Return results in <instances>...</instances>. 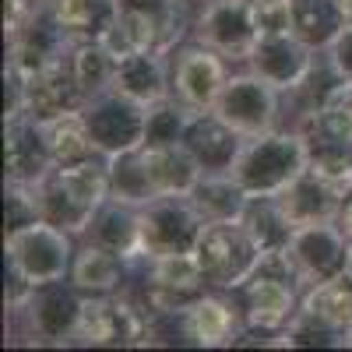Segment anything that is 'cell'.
<instances>
[{"label":"cell","instance_id":"6da1fadb","mask_svg":"<svg viewBox=\"0 0 352 352\" xmlns=\"http://www.w3.org/2000/svg\"><path fill=\"white\" fill-rule=\"evenodd\" d=\"M307 162H310V148L303 138L268 131V134H257V138L243 141L229 176L250 197H261V194H278L282 187H289L307 169Z\"/></svg>","mask_w":352,"mask_h":352},{"label":"cell","instance_id":"7a4b0ae2","mask_svg":"<svg viewBox=\"0 0 352 352\" xmlns=\"http://www.w3.org/2000/svg\"><path fill=\"white\" fill-rule=\"evenodd\" d=\"M194 257H197L208 282H215L222 289H236L257 275V268L264 264L268 254L257 247V240L250 236L243 219H229V222H204L201 226Z\"/></svg>","mask_w":352,"mask_h":352},{"label":"cell","instance_id":"3957f363","mask_svg":"<svg viewBox=\"0 0 352 352\" xmlns=\"http://www.w3.org/2000/svg\"><path fill=\"white\" fill-rule=\"evenodd\" d=\"M201 226H204V219L194 208L190 197H184V201H180V194L155 197L138 215V254L159 257V254H173V250H194Z\"/></svg>","mask_w":352,"mask_h":352},{"label":"cell","instance_id":"277c9868","mask_svg":"<svg viewBox=\"0 0 352 352\" xmlns=\"http://www.w3.org/2000/svg\"><path fill=\"white\" fill-rule=\"evenodd\" d=\"M349 250H352V240L345 236V229H331V222H317L292 232L289 247L282 250V261L289 275L317 285V282L345 275Z\"/></svg>","mask_w":352,"mask_h":352},{"label":"cell","instance_id":"5b68a950","mask_svg":"<svg viewBox=\"0 0 352 352\" xmlns=\"http://www.w3.org/2000/svg\"><path fill=\"white\" fill-rule=\"evenodd\" d=\"M8 257H11V268L21 272L32 285H53L64 278L71 261L67 232L36 219L8 232Z\"/></svg>","mask_w":352,"mask_h":352},{"label":"cell","instance_id":"8992f818","mask_svg":"<svg viewBox=\"0 0 352 352\" xmlns=\"http://www.w3.org/2000/svg\"><path fill=\"white\" fill-rule=\"evenodd\" d=\"M212 109L243 138L268 134L275 124V109H278V85H272L257 71L229 78Z\"/></svg>","mask_w":352,"mask_h":352},{"label":"cell","instance_id":"52a82bcc","mask_svg":"<svg viewBox=\"0 0 352 352\" xmlns=\"http://www.w3.org/2000/svg\"><path fill=\"white\" fill-rule=\"evenodd\" d=\"M144 113H148V106H141L113 88V92H102L92 99L85 120L99 144V152L109 159V155H120V152L144 144Z\"/></svg>","mask_w":352,"mask_h":352},{"label":"cell","instance_id":"ba28073f","mask_svg":"<svg viewBox=\"0 0 352 352\" xmlns=\"http://www.w3.org/2000/svg\"><path fill=\"white\" fill-rule=\"evenodd\" d=\"M74 338H81L85 345H134L144 342V324L138 310H131L127 303H113V300H85L78 307L74 317Z\"/></svg>","mask_w":352,"mask_h":352},{"label":"cell","instance_id":"9c48e42d","mask_svg":"<svg viewBox=\"0 0 352 352\" xmlns=\"http://www.w3.org/2000/svg\"><path fill=\"white\" fill-rule=\"evenodd\" d=\"M85 102L81 88L74 81V71L64 64H53L39 74L21 78V113L39 124H50Z\"/></svg>","mask_w":352,"mask_h":352},{"label":"cell","instance_id":"30bf717a","mask_svg":"<svg viewBox=\"0 0 352 352\" xmlns=\"http://www.w3.org/2000/svg\"><path fill=\"white\" fill-rule=\"evenodd\" d=\"M201 43L219 53L250 56L257 46V32L250 21V0H212L201 14Z\"/></svg>","mask_w":352,"mask_h":352},{"label":"cell","instance_id":"8fae6325","mask_svg":"<svg viewBox=\"0 0 352 352\" xmlns=\"http://www.w3.org/2000/svg\"><path fill=\"white\" fill-rule=\"evenodd\" d=\"M8 176L11 184H39L46 173H53V155H50V141L46 127L32 116H11L8 124Z\"/></svg>","mask_w":352,"mask_h":352},{"label":"cell","instance_id":"7c38bea8","mask_svg":"<svg viewBox=\"0 0 352 352\" xmlns=\"http://www.w3.org/2000/svg\"><path fill=\"white\" fill-rule=\"evenodd\" d=\"M243 141L247 138L232 131L215 109L212 113L194 109L190 124L184 131V144L194 152V159L201 162L204 173H229L236 155H240V148H243Z\"/></svg>","mask_w":352,"mask_h":352},{"label":"cell","instance_id":"4fadbf2b","mask_svg":"<svg viewBox=\"0 0 352 352\" xmlns=\"http://www.w3.org/2000/svg\"><path fill=\"white\" fill-rule=\"evenodd\" d=\"M226 81L222 56L212 46H194L176 60V92L190 109H212Z\"/></svg>","mask_w":352,"mask_h":352},{"label":"cell","instance_id":"5bb4252c","mask_svg":"<svg viewBox=\"0 0 352 352\" xmlns=\"http://www.w3.org/2000/svg\"><path fill=\"white\" fill-rule=\"evenodd\" d=\"M275 201H278V208L285 212V219L296 229L317 226V222H331L335 212H338V204H342V197L324 180H317V176L310 173V166L289 187H282L275 194Z\"/></svg>","mask_w":352,"mask_h":352},{"label":"cell","instance_id":"9a60e30c","mask_svg":"<svg viewBox=\"0 0 352 352\" xmlns=\"http://www.w3.org/2000/svg\"><path fill=\"white\" fill-rule=\"evenodd\" d=\"M254 71L264 74L272 85L278 88H292L303 71L310 67V56H307V43L296 36H278V39H257L254 46Z\"/></svg>","mask_w":352,"mask_h":352},{"label":"cell","instance_id":"2e32d148","mask_svg":"<svg viewBox=\"0 0 352 352\" xmlns=\"http://www.w3.org/2000/svg\"><path fill=\"white\" fill-rule=\"evenodd\" d=\"M46 127V141H50V155H53V166L64 169V166H78L92 155H102L99 144L88 131V120L81 109H71L64 116H56V120L43 124Z\"/></svg>","mask_w":352,"mask_h":352},{"label":"cell","instance_id":"e0dca14e","mask_svg":"<svg viewBox=\"0 0 352 352\" xmlns=\"http://www.w3.org/2000/svg\"><path fill=\"white\" fill-rule=\"evenodd\" d=\"M194 201V208L201 212L204 222H229V219H240L250 194L232 180L229 173H204L197 187L187 194Z\"/></svg>","mask_w":352,"mask_h":352},{"label":"cell","instance_id":"ac0fdd59","mask_svg":"<svg viewBox=\"0 0 352 352\" xmlns=\"http://www.w3.org/2000/svg\"><path fill=\"white\" fill-rule=\"evenodd\" d=\"M296 296H292V285H285V278L278 275H257L247 285V320L254 328H278L292 317Z\"/></svg>","mask_w":352,"mask_h":352},{"label":"cell","instance_id":"d6986e66","mask_svg":"<svg viewBox=\"0 0 352 352\" xmlns=\"http://www.w3.org/2000/svg\"><path fill=\"white\" fill-rule=\"evenodd\" d=\"M113 88L124 92L127 99L141 102V106H152L159 99H166V78H162V64L152 50L144 53H131L116 64V78Z\"/></svg>","mask_w":352,"mask_h":352},{"label":"cell","instance_id":"ffe728a7","mask_svg":"<svg viewBox=\"0 0 352 352\" xmlns=\"http://www.w3.org/2000/svg\"><path fill=\"white\" fill-rule=\"evenodd\" d=\"M303 317L317 320L324 328H349L352 324V278L338 275V278L310 285L303 300Z\"/></svg>","mask_w":352,"mask_h":352},{"label":"cell","instance_id":"44dd1931","mask_svg":"<svg viewBox=\"0 0 352 352\" xmlns=\"http://www.w3.org/2000/svg\"><path fill=\"white\" fill-rule=\"evenodd\" d=\"M184 328L187 335L197 342V345H229L236 338V317L232 310L215 300V296H204V300H194L184 314Z\"/></svg>","mask_w":352,"mask_h":352},{"label":"cell","instance_id":"7402d4cb","mask_svg":"<svg viewBox=\"0 0 352 352\" xmlns=\"http://www.w3.org/2000/svg\"><path fill=\"white\" fill-rule=\"evenodd\" d=\"M74 285L85 289V292H96V296H106V292H113L116 285H120V254L102 247V243H92L85 247L74 261Z\"/></svg>","mask_w":352,"mask_h":352},{"label":"cell","instance_id":"603a6c76","mask_svg":"<svg viewBox=\"0 0 352 352\" xmlns=\"http://www.w3.org/2000/svg\"><path fill=\"white\" fill-rule=\"evenodd\" d=\"M71 71H74V81L81 88L85 102L96 99L102 92L113 88V78H116V56L96 39V43H85L74 50V60H71Z\"/></svg>","mask_w":352,"mask_h":352},{"label":"cell","instance_id":"cb8c5ba5","mask_svg":"<svg viewBox=\"0 0 352 352\" xmlns=\"http://www.w3.org/2000/svg\"><path fill=\"white\" fill-rule=\"evenodd\" d=\"M116 4L113 0H50V14L60 21L67 32H88L92 25H99V32L109 25Z\"/></svg>","mask_w":352,"mask_h":352},{"label":"cell","instance_id":"d4e9b609","mask_svg":"<svg viewBox=\"0 0 352 352\" xmlns=\"http://www.w3.org/2000/svg\"><path fill=\"white\" fill-rule=\"evenodd\" d=\"M190 124V116L169 102V99H159L148 106L144 113V144H173V141H184V131Z\"/></svg>","mask_w":352,"mask_h":352},{"label":"cell","instance_id":"484cf974","mask_svg":"<svg viewBox=\"0 0 352 352\" xmlns=\"http://www.w3.org/2000/svg\"><path fill=\"white\" fill-rule=\"evenodd\" d=\"M250 21H254L257 39L296 36V14H292V0H250Z\"/></svg>","mask_w":352,"mask_h":352},{"label":"cell","instance_id":"4316f807","mask_svg":"<svg viewBox=\"0 0 352 352\" xmlns=\"http://www.w3.org/2000/svg\"><path fill=\"white\" fill-rule=\"evenodd\" d=\"M331 53H335V67H338V74L352 78V25H345L342 32H338V39L331 43Z\"/></svg>","mask_w":352,"mask_h":352},{"label":"cell","instance_id":"83f0119b","mask_svg":"<svg viewBox=\"0 0 352 352\" xmlns=\"http://www.w3.org/2000/svg\"><path fill=\"white\" fill-rule=\"evenodd\" d=\"M32 18V4L28 0H4V32L14 36L21 32V25Z\"/></svg>","mask_w":352,"mask_h":352},{"label":"cell","instance_id":"f1b7e54d","mask_svg":"<svg viewBox=\"0 0 352 352\" xmlns=\"http://www.w3.org/2000/svg\"><path fill=\"white\" fill-rule=\"evenodd\" d=\"M342 229H345V236L352 240V201L345 204V212H342Z\"/></svg>","mask_w":352,"mask_h":352},{"label":"cell","instance_id":"f546056e","mask_svg":"<svg viewBox=\"0 0 352 352\" xmlns=\"http://www.w3.org/2000/svg\"><path fill=\"white\" fill-rule=\"evenodd\" d=\"M335 4H338V11H342L345 25H352V0H335Z\"/></svg>","mask_w":352,"mask_h":352},{"label":"cell","instance_id":"4dcf8cb0","mask_svg":"<svg viewBox=\"0 0 352 352\" xmlns=\"http://www.w3.org/2000/svg\"><path fill=\"white\" fill-rule=\"evenodd\" d=\"M345 275L352 278V250H349V268H345Z\"/></svg>","mask_w":352,"mask_h":352},{"label":"cell","instance_id":"1f68e13d","mask_svg":"<svg viewBox=\"0 0 352 352\" xmlns=\"http://www.w3.org/2000/svg\"><path fill=\"white\" fill-rule=\"evenodd\" d=\"M345 345H352V324H349V331H345Z\"/></svg>","mask_w":352,"mask_h":352},{"label":"cell","instance_id":"d6a6232c","mask_svg":"<svg viewBox=\"0 0 352 352\" xmlns=\"http://www.w3.org/2000/svg\"><path fill=\"white\" fill-rule=\"evenodd\" d=\"M113 4H120V0H113Z\"/></svg>","mask_w":352,"mask_h":352}]
</instances>
